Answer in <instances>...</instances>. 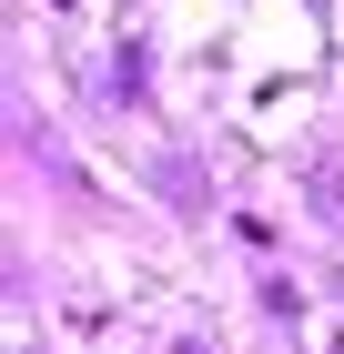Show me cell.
Here are the masks:
<instances>
[{
	"label": "cell",
	"mask_w": 344,
	"mask_h": 354,
	"mask_svg": "<svg viewBox=\"0 0 344 354\" xmlns=\"http://www.w3.org/2000/svg\"><path fill=\"white\" fill-rule=\"evenodd\" d=\"M172 354H203V344H172Z\"/></svg>",
	"instance_id": "obj_1"
}]
</instances>
